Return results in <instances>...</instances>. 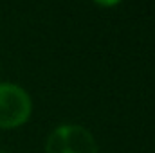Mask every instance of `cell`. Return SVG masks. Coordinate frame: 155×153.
<instances>
[{
    "mask_svg": "<svg viewBox=\"0 0 155 153\" xmlns=\"http://www.w3.org/2000/svg\"><path fill=\"white\" fill-rule=\"evenodd\" d=\"M45 153H97V146L88 130L76 124H65L49 135Z\"/></svg>",
    "mask_w": 155,
    "mask_h": 153,
    "instance_id": "1",
    "label": "cell"
},
{
    "mask_svg": "<svg viewBox=\"0 0 155 153\" xmlns=\"http://www.w3.org/2000/svg\"><path fill=\"white\" fill-rule=\"evenodd\" d=\"M31 97L11 83H0V128H16L31 115Z\"/></svg>",
    "mask_w": 155,
    "mask_h": 153,
    "instance_id": "2",
    "label": "cell"
},
{
    "mask_svg": "<svg viewBox=\"0 0 155 153\" xmlns=\"http://www.w3.org/2000/svg\"><path fill=\"white\" fill-rule=\"evenodd\" d=\"M96 4H99V5H103V7H112V5H117L121 0H94Z\"/></svg>",
    "mask_w": 155,
    "mask_h": 153,
    "instance_id": "3",
    "label": "cell"
}]
</instances>
